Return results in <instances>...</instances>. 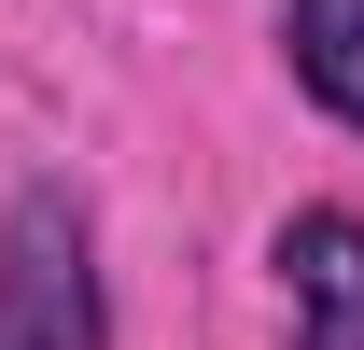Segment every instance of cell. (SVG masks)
<instances>
[{
  "label": "cell",
  "instance_id": "1",
  "mask_svg": "<svg viewBox=\"0 0 364 350\" xmlns=\"http://www.w3.org/2000/svg\"><path fill=\"white\" fill-rule=\"evenodd\" d=\"M0 350H112L98 211L70 182H14V211H0Z\"/></svg>",
  "mask_w": 364,
  "mask_h": 350
},
{
  "label": "cell",
  "instance_id": "2",
  "mask_svg": "<svg viewBox=\"0 0 364 350\" xmlns=\"http://www.w3.org/2000/svg\"><path fill=\"white\" fill-rule=\"evenodd\" d=\"M280 266V308H294V350H364V211H294L267 238Z\"/></svg>",
  "mask_w": 364,
  "mask_h": 350
},
{
  "label": "cell",
  "instance_id": "3",
  "mask_svg": "<svg viewBox=\"0 0 364 350\" xmlns=\"http://www.w3.org/2000/svg\"><path fill=\"white\" fill-rule=\"evenodd\" d=\"M280 70L364 140V0H280Z\"/></svg>",
  "mask_w": 364,
  "mask_h": 350
}]
</instances>
